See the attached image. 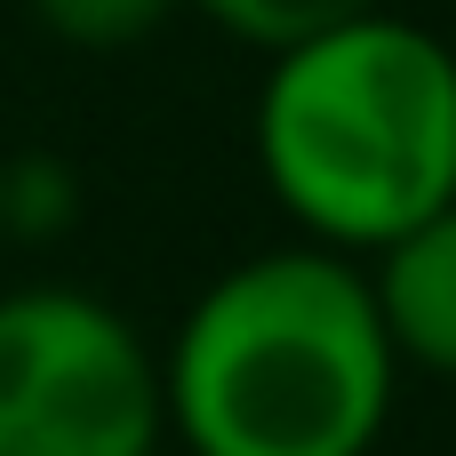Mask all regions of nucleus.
<instances>
[{
    "instance_id": "nucleus-1",
    "label": "nucleus",
    "mask_w": 456,
    "mask_h": 456,
    "mask_svg": "<svg viewBox=\"0 0 456 456\" xmlns=\"http://www.w3.org/2000/svg\"><path fill=\"white\" fill-rule=\"evenodd\" d=\"M393 393L401 361L361 256L313 240L216 273L160 353L168 433L192 456H369Z\"/></svg>"
},
{
    "instance_id": "nucleus-8",
    "label": "nucleus",
    "mask_w": 456,
    "mask_h": 456,
    "mask_svg": "<svg viewBox=\"0 0 456 456\" xmlns=\"http://www.w3.org/2000/svg\"><path fill=\"white\" fill-rule=\"evenodd\" d=\"M0 208H8V152H0ZM0 240H8V224H0Z\"/></svg>"
},
{
    "instance_id": "nucleus-5",
    "label": "nucleus",
    "mask_w": 456,
    "mask_h": 456,
    "mask_svg": "<svg viewBox=\"0 0 456 456\" xmlns=\"http://www.w3.org/2000/svg\"><path fill=\"white\" fill-rule=\"evenodd\" d=\"M32 24L56 40V48H80V56H120V48H144L160 40L192 0H24Z\"/></svg>"
},
{
    "instance_id": "nucleus-3",
    "label": "nucleus",
    "mask_w": 456,
    "mask_h": 456,
    "mask_svg": "<svg viewBox=\"0 0 456 456\" xmlns=\"http://www.w3.org/2000/svg\"><path fill=\"white\" fill-rule=\"evenodd\" d=\"M160 353L88 289H0V456H160Z\"/></svg>"
},
{
    "instance_id": "nucleus-6",
    "label": "nucleus",
    "mask_w": 456,
    "mask_h": 456,
    "mask_svg": "<svg viewBox=\"0 0 456 456\" xmlns=\"http://www.w3.org/2000/svg\"><path fill=\"white\" fill-rule=\"evenodd\" d=\"M224 40H240V48H256V56H281V48H297V40H313V32H329V24H353V16H369V8H385V0H192Z\"/></svg>"
},
{
    "instance_id": "nucleus-2",
    "label": "nucleus",
    "mask_w": 456,
    "mask_h": 456,
    "mask_svg": "<svg viewBox=\"0 0 456 456\" xmlns=\"http://www.w3.org/2000/svg\"><path fill=\"white\" fill-rule=\"evenodd\" d=\"M256 168L313 248L377 256L456 200V48L393 8L281 48L256 88Z\"/></svg>"
},
{
    "instance_id": "nucleus-7",
    "label": "nucleus",
    "mask_w": 456,
    "mask_h": 456,
    "mask_svg": "<svg viewBox=\"0 0 456 456\" xmlns=\"http://www.w3.org/2000/svg\"><path fill=\"white\" fill-rule=\"evenodd\" d=\"M72 216H80L72 168L48 160V152H16V160H8V208H0L8 240H48V232H64Z\"/></svg>"
},
{
    "instance_id": "nucleus-4",
    "label": "nucleus",
    "mask_w": 456,
    "mask_h": 456,
    "mask_svg": "<svg viewBox=\"0 0 456 456\" xmlns=\"http://www.w3.org/2000/svg\"><path fill=\"white\" fill-rule=\"evenodd\" d=\"M361 273L393 337V361L425 377H456V200L409 224L401 240H385L377 256H361Z\"/></svg>"
}]
</instances>
